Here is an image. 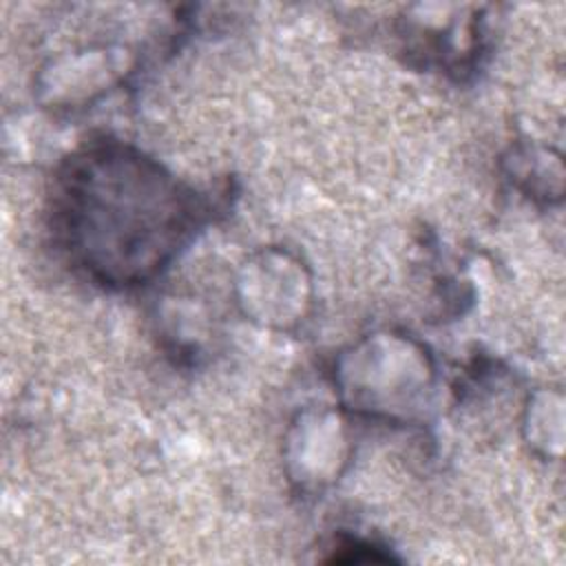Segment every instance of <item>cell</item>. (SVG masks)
I'll use <instances>...</instances> for the list:
<instances>
[{
  "instance_id": "cell-1",
  "label": "cell",
  "mask_w": 566,
  "mask_h": 566,
  "mask_svg": "<svg viewBox=\"0 0 566 566\" xmlns=\"http://www.w3.org/2000/svg\"><path fill=\"white\" fill-rule=\"evenodd\" d=\"M197 217L188 190L124 146L86 148L60 175L57 228L71 256L108 285H133L161 270Z\"/></svg>"
}]
</instances>
